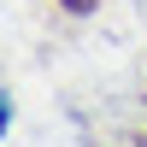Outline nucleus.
I'll use <instances>...</instances> for the list:
<instances>
[{"label":"nucleus","instance_id":"obj_1","mask_svg":"<svg viewBox=\"0 0 147 147\" xmlns=\"http://www.w3.org/2000/svg\"><path fill=\"white\" fill-rule=\"evenodd\" d=\"M59 6H65V12H77V18H82V12H94V0H59Z\"/></svg>","mask_w":147,"mask_h":147},{"label":"nucleus","instance_id":"obj_2","mask_svg":"<svg viewBox=\"0 0 147 147\" xmlns=\"http://www.w3.org/2000/svg\"><path fill=\"white\" fill-rule=\"evenodd\" d=\"M6 124H12V112H6V100H0V136H6Z\"/></svg>","mask_w":147,"mask_h":147},{"label":"nucleus","instance_id":"obj_3","mask_svg":"<svg viewBox=\"0 0 147 147\" xmlns=\"http://www.w3.org/2000/svg\"><path fill=\"white\" fill-rule=\"evenodd\" d=\"M141 147H147V141H141Z\"/></svg>","mask_w":147,"mask_h":147}]
</instances>
